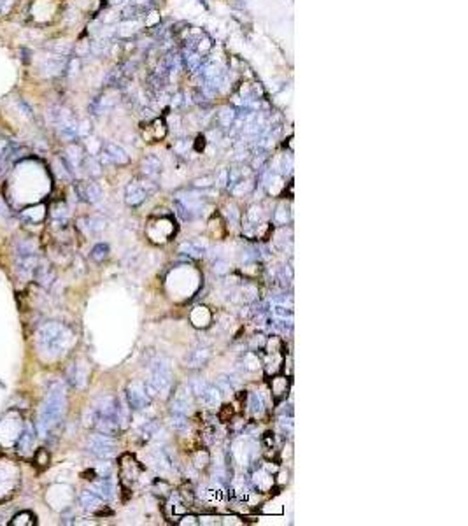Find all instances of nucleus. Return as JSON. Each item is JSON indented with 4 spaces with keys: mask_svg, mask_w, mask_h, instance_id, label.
I'll use <instances>...</instances> for the list:
<instances>
[{
    "mask_svg": "<svg viewBox=\"0 0 468 526\" xmlns=\"http://www.w3.org/2000/svg\"><path fill=\"white\" fill-rule=\"evenodd\" d=\"M79 500H81V505H83L86 510H96L102 505V498L98 496L95 491H90V490L83 491Z\"/></svg>",
    "mask_w": 468,
    "mask_h": 526,
    "instance_id": "2eb2a0df",
    "label": "nucleus"
},
{
    "mask_svg": "<svg viewBox=\"0 0 468 526\" xmlns=\"http://www.w3.org/2000/svg\"><path fill=\"white\" fill-rule=\"evenodd\" d=\"M86 449L96 456V458H111L114 456V440L112 437L104 433H95L88 438V444H86Z\"/></svg>",
    "mask_w": 468,
    "mask_h": 526,
    "instance_id": "423d86ee",
    "label": "nucleus"
},
{
    "mask_svg": "<svg viewBox=\"0 0 468 526\" xmlns=\"http://www.w3.org/2000/svg\"><path fill=\"white\" fill-rule=\"evenodd\" d=\"M128 155L125 153V149L118 144L107 142L104 146V153H102V161L105 163H116V165H125L128 163Z\"/></svg>",
    "mask_w": 468,
    "mask_h": 526,
    "instance_id": "9d476101",
    "label": "nucleus"
},
{
    "mask_svg": "<svg viewBox=\"0 0 468 526\" xmlns=\"http://www.w3.org/2000/svg\"><path fill=\"white\" fill-rule=\"evenodd\" d=\"M170 425H172V428H176V430H184V428L188 426V418H186V414H176V412H172V418H170Z\"/></svg>",
    "mask_w": 468,
    "mask_h": 526,
    "instance_id": "4be33fe9",
    "label": "nucleus"
},
{
    "mask_svg": "<svg viewBox=\"0 0 468 526\" xmlns=\"http://www.w3.org/2000/svg\"><path fill=\"white\" fill-rule=\"evenodd\" d=\"M14 261L21 276H33V270L39 263V256H37V246L32 239H21L16 242Z\"/></svg>",
    "mask_w": 468,
    "mask_h": 526,
    "instance_id": "7ed1b4c3",
    "label": "nucleus"
},
{
    "mask_svg": "<svg viewBox=\"0 0 468 526\" xmlns=\"http://www.w3.org/2000/svg\"><path fill=\"white\" fill-rule=\"evenodd\" d=\"M170 382H172V367H170V362L163 356L156 358L151 365V377L146 381L149 393L153 397H156L158 393L167 390L168 386H170Z\"/></svg>",
    "mask_w": 468,
    "mask_h": 526,
    "instance_id": "20e7f679",
    "label": "nucleus"
},
{
    "mask_svg": "<svg viewBox=\"0 0 468 526\" xmlns=\"http://www.w3.org/2000/svg\"><path fill=\"white\" fill-rule=\"evenodd\" d=\"M181 251L186 254H189V256H195V258H200L202 254H204L205 249L202 248V246L195 244V242H184L183 246H181Z\"/></svg>",
    "mask_w": 468,
    "mask_h": 526,
    "instance_id": "6ab92c4d",
    "label": "nucleus"
},
{
    "mask_svg": "<svg viewBox=\"0 0 468 526\" xmlns=\"http://www.w3.org/2000/svg\"><path fill=\"white\" fill-rule=\"evenodd\" d=\"M156 186L151 185V181H144V183H130L126 186V193H125V202L132 207H137L140 205L146 198L149 197V193L155 191Z\"/></svg>",
    "mask_w": 468,
    "mask_h": 526,
    "instance_id": "6e6552de",
    "label": "nucleus"
},
{
    "mask_svg": "<svg viewBox=\"0 0 468 526\" xmlns=\"http://www.w3.org/2000/svg\"><path fill=\"white\" fill-rule=\"evenodd\" d=\"M142 167H144L142 170H144V172L148 174V176H155V174L158 172V170H160L161 165H160V161L156 160L155 156H148V158L144 160V165H142Z\"/></svg>",
    "mask_w": 468,
    "mask_h": 526,
    "instance_id": "412c9836",
    "label": "nucleus"
},
{
    "mask_svg": "<svg viewBox=\"0 0 468 526\" xmlns=\"http://www.w3.org/2000/svg\"><path fill=\"white\" fill-rule=\"evenodd\" d=\"M0 214H2V216H5V217L11 216V213H9V207L5 205V202L2 200V198H0Z\"/></svg>",
    "mask_w": 468,
    "mask_h": 526,
    "instance_id": "393cba45",
    "label": "nucleus"
},
{
    "mask_svg": "<svg viewBox=\"0 0 468 526\" xmlns=\"http://www.w3.org/2000/svg\"><path fill=\"white\" fill-rule=\"evenodd\" d=\"M189 388L193 391V397L198 398V402L204 407L212 409V407H218L221 403V393L216 386L209 384V382L202 381V379H196V381L191 382Z\"/></svg>",
    "mask_w": 468,
    "mask_h": 526,
    "instance_id": "39448f33",
    "label": "nucleus"
},
{
    "mask_svg": "<svg viewBox=\"0 0 468 526\" xmlns=\"http://www.w3.org/2000/svg\"><path fill=\"white\" fill-rule=\"evenodd\" d=\"M81 165L86 169V172H88L90 176H98V174H100V163L96 161L95 156H83Z\"/></svg>",
    "mask_w": 468,
    "mask_h": 526,
    "instance_id": "f3484780",
    "label": "nucleus"
},
{
    "mask_svg": "<svg viewBox=\"0 0 468 526\" xmlns=\"http://www.w3.org/2000/svg\"><path fill=\"white\" fill-rule=\"evenodd\" d=\"M72 334L62 323H46L37 332V345L49 356H60L70 345Z\"/></svg>",
    "mask_w": 468,
    "mask_h": 526,
    "instance_id": "f03ea898",
    "label": "nucleus"
},
{
    "mask_svg": "<svg viewBox=\"0 0 468 526\" xmlns=\"http://www.w3.org/2000/svg\"><path fill=\"white\" fill-rule=\"evenodd\" d=\"M126 398H128V405L135 410L146 409L151 403V395L148 393L146 382H132L126 388Z\"/></svg>",
    "mask_w": 468,
    "mask_h": 526,
    "instance_id": "0eeeda50",
    "label": "nucleus"
},
{
    "mask_svg": "<svg viewBox=\"0 0 468 526\" xmlns=\"http://www.w3.org/2000/svg\"><path fill=\"white\" fill-rule=\"evenodd\" d=\"M249 407H251V412L254 418H261L263 416L265 403L260 393H251V397H249Z\"/></svg>",
    "mask_w": 468,
    "mask_h": 526,
    "instance_id": "dca6fc26",
    "label": "nucleus"
},
{
    "mask_svg": "<svg viewBox=\"0 0 468 526\" xmlns=\"http://www.w3.org/2000/svg\"><path fill=\"white\" fill-rule=\"evenodd\" d=\"M211 360V351L207 347H196L184 356V365L188 369H202Z\"/></svg>",
    "mask_w": 468,
    "mask_h": 526,
    "instance_id": "9b49d317",
    "label": "nucleus"
},
{
    "mask_svg": "<svg viewBox=\"0 0 468 526\" xmlns=\"http://www.w3.org/2000/svg\"><path fill=\"white\" fill-rule=\"evenodd\" d=\"M93 491H95L102 500H109V498H112V495H114V484H112V481L107 477V475H104L102 479L95 481V484H93Z\"/></svg>",
    "mask_w": 468,
    "mask_h": 526,
    "instance_id": "4468645a",
    "label": "nucleus"
},
{
    "mask_svg": "<svg viewBox=\"0 0 468 526\" xmlns=\"http://www.w3.org/2000/svg\"><path fill=\"white\" fill-rule=\"evenodd\" d=\"M77 70H79V60H72V70H70V76L77 74Z\"/></svg>",
    "mask_w": 468,
    "mask_h": 526,
    "instance_id": "a878e982",
    "label": "nucleus"
},
{
    "mask_svg": "<svg viewBox=\"0 0 468 526\" xmlns=\"http://www.w3.org/2000/svg\"><path fill=\"white\" fill-rule=\"evenodd\" d=\"M65 407H67V397H65L63 386L60 382H55L51 390L48 391V397L39 412V433L42 437H48L49 432L56 425H60L63 419Z\"/></svg>",
    "mask_w": 468,
    "mask_h": 526,
    "instance_id": "f257e3e1",
    "label": "nucleus"
},
{
    "mask_svg": "<svg viewBox=\"0 0 468 526\" xmlns=\"http://www.w3.org/2000/svg\"><path fill=\"white\" fill-rule=\"evenodd\" d=\"M76 191H77V195H79L81 200L90 202V204H95V202H98L102 198V189L96 183H90V181L79 183V185L76 186Z\"/></svg>",
    "mask_w": 468,
    "mask_h": 526,
    "instance_id": "f8f14e48",
    "label": "nucleus"
},
{
    "mask_svg": "<svg viewBox=\"0 0 468 526\" xmlns=\"http://www.w3.org/2000/svg\"><path fill=\"white\" fill-rule=\"evenodd\" d=\"M286 390H288V381L282 382V386H279V382H277V377L272 381V393L276 395L277 398H281L282 395L286 393Z\"/></svg>",
    "mask_w": 468,
    "mask_h": 526,
    "instance_id": "b1692460",
    "label": "nucleus"
},
{
    "mask_svg": "<svg viewBox=\"0 0 468 526\" xmlns=\"http://www.w3.org/2000/svg\"><path fill=\"white\" fill-rule=\"evenodd\" d=\"M156 20H158V16H156V12H153V16L151 18H149V21H148V25H151V23H155V21Z\"/></svg>",
    "mask_w": 468,
    "mask_h": 526,
    "instance_id": "bb28decb",
    "label": "nucleus"
},
{
    "mask_svg": "<svg viewBox=\"0 0 468 526\" xmlns=\"http://www.w3.org/2000/svg\"><path fill=\"white\" fill-rule=\"evenodd\" d=\"M216 384H218V386H216L218 390H219V391H224V393H230V391H233V390L237 388V386L233 384L232 377H230V375H224V373L218 377V382H216Z\"/></svg>",
    "mask_w": 468,
    "mask_h": 526,
    "instance_id": "aec40b11",
    "label": "nucleus"
},
{
    "mask_svg": "<svg viewBox=\"0 0 468 526\" xmlns=\"http://www.w3.org/2000/svg\"><path fill=\"white\" fill-rule=\"evenodd\" d=\"M107 256H109V246L104 244V242L96 244L95 248L92 249V260L96 261V263H100V261L107 260Z\"/></svg>",
    "mask_w": 468,
    "mask_h": 526,
    "instance_id": "a211bd4d",
    "label": "nucleus"
},
{
    "mask_svg": "<svg viewBox=\"0 0 468 526\" xmlns=\"http://www.w3.org/2000/svg\"><path fill=\"white\" fill-rule=\"evenodd\" d=\"M193 405V391L189 386L183 384L177 388L172 398V412L176 414H188Z\"/></svg>",
    "mask_w": 468,
    "mask_h": 526,
    "instance_id": "1a4fd4ad",
    "label": "nucleus"
},
{
    "mask_svg": "<svg viewBox=\"0 0 468 526\" xmlns=\"http://www.w3.org/2000/svg\"><path fill=\"white\" fill-rule=\"evenodd\" d=\"M33 278H35V281L39 282V284H42V286H46V288H48V286L55 281L56 274H55V269H53L51 265L39 261V263H37V267H35V270H33Z\"/></svg>",
    "mask_w": 468,
    "mask_h": 526,
    "instance_id": "ddd939ff",
    "label": "nucleus"
},
{
    "mask_svg": "<svg viewBox=\"0 0 468 526\" xmlns=\"http://www.w3.org/2000/svg\"><path fill=\"white\" fill-rule=\"evenodd\" d=\"M33 444V432L30 430V428H27V430L23 432V435H21V440L20 444H18V447L20 449H25V447H30Z\"/></svg>",
    "mask_w": 468,
    "mask_h": 526,
    "instance_id": "5701e85b",
    "label": "nucleus"
}]
</instances>
